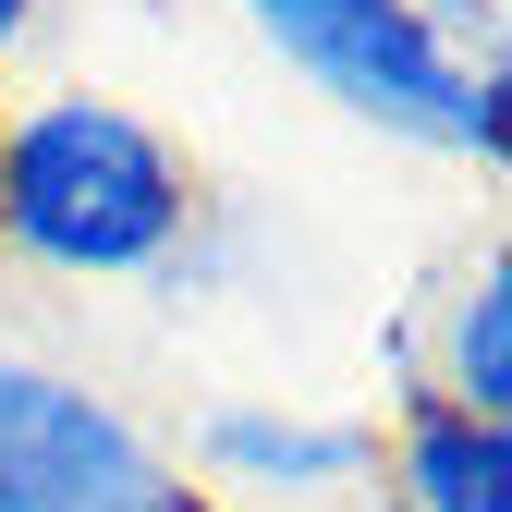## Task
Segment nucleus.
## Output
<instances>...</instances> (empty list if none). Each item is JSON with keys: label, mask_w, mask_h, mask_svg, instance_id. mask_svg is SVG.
Wrapping results in <instances>:
<instances>
[{"label": "nucleus", "mask_w": 512, "mask_h": 512, "mask_svg": "<svg viewBox=\"0 0 512 512\" xmlns=\"http://www.w3.org/2000/svg\"><path fill=\"white\" fill-rule=\"evenodd\" d=\"M0 220L49 269H147L183 232V171L135 110L61 98L0 147Z\"/></svg>", "instance_id": "obj_1"}, {"label": "nucleus", "mask_w": 512, "mask_h": 512, "mask_svg": "<svg viewBox=\"0 0 512 512\" xmlns=\"http://www.w3.org/2000/svg\"><path fill=\"white\" fill-rule=\"evenodd\" d=\"M256 25H269L317 86H330L342 110L391 122V135H427V147H500V74L488 61H452L415 0H256Z\"/></svg>", "instance_id": "obj_2"}, {"label": "nucleus", "mask_w": 512, "mask_h": 512, "mask_svg": "<svg viewBox=\"0 0 512 512\" xmlns=\"http://www.w3.org/2000/svg\"><path fill=\"white\" fill-rule=\"evenodd\" d=\"M0 512H196V500L74 378L0 366Z\"/></svg>", "instance_id": "obj_3"}, {"label": "nucleus", "mask_w": 512, "mask_h": 512, "mask_svg": "<svg viewBox=\"0 0 512 512\" xmlns=\"http://www.w3.org/2000/svg\"><path fill=\"white\" fill-rule=\"evenodd\" d=\"M415 488L427 512H512V439L488 415H415Z\"/></svg>", "instance_id": "obj_4"}, {"label": "nucleus", "mask_w": 512, "mask_h": 512, "mask_svg": "<svg viewBox=\"0 0 512 512\" xmlns=\"http://www.w3.org/2000/svg\"><path fill=\"white\" fill-rule=\"evenodd\" d=\"M500 330H512V281L488 269V281H476V305L452 317V378H464V403H476L488 427L512 415V354H500Z\"/></svg>", "instance_id": "obj_5"}, {"label": "nucleus", "mask_w": 512, "mask_h": 512, "mask_svg": "<svg viewBox=\"0 0 512 512\" xmlns=\"http://www.w3.org/2000/svg\"><path fill=\"white\" fill-rule=\"evenodd\" d=\"M220 452L256 464V476H342L354 439H293V427H269V415H220Z\"/></svg>", "instance_id": "obj_6"}, {"label": "nucleus", "mask_w": 512, "mask_h": 512, "mask_svg": "<svg viewBox=\"0 0 512 512\" xmlns=\"http://www.w3.org/2000/svg\"><path fill=\"white\" fill-rule=\"evenodd\" d=\"M25 13H37V0H0V49H13V37H25Z\"/></svg>", "instance_id": "obj_7"}]
</instances>
